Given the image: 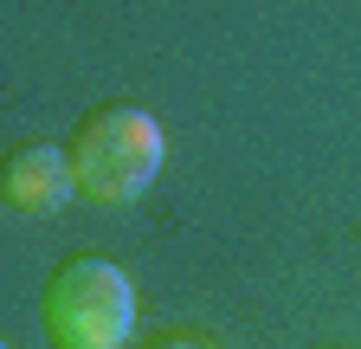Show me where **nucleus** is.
Returning <instances> with one entry per match:
<instances>
[{"label": "nucleus", "mask_w": 361, "mask_h": 349, "mask_svg": "<svg viewBox=\"0 0 361 349\" xmlns=\"http://www.w3.org/2000/svg\"><path fill=\"white\" fill-rule=\"evenodd\" d=\"M65 162L84 201L97 207H123L135 194H149V182L168 162V136L142 104H97L71 136H65Z\"/></svg>", "instance_id": "1"}, {"label": "nucleus", "mask_w": 361, "mask_h": 349, "mask_svg": "<svg viewBox=\"0 0 361 349\" xmlns=\"http://www.w3.org/2000/svg\"><path fill=\"white\" fill-rule=\"evenodd\" d=\"M135 330V285L110 259H65L45 278V336L59 349H123Z\"/></svg>", "instance_id": "2"}, {"label": "nucleus", "mask_w": 361, "mask_h": 349, "mask_svg": "<svg viewBox=\"0 0 361 349\" xmlns=\"http://www.w3.org/2000/svg\"><path fill=\"white\" fill-rule=\"evenodd\" d=\"M71 194H78V182H71V162H65L59 143H20V149H7V162H0V207H7V213L45 220V213H59Z\"/></svg>", "instance_id": "3"}, {"label": "nucleus", "mask_w": 361, "mask_h": 349, "mask_svg": "<svg viewBox=\"0 0 361 349\" xmlns=\"http://www.w3.org/2000/svg\"><path fill=\"white\" fill-rule=\"evenodd\" d=\"M155 349H200V343H188V336H161Z\"/></svg>", "instance_id": "4"}, {"label": "nucleus", "mask_w": 361, "mask_h": 349, "mask_svg": "<svg viewBox=\"0 0 361 349\" xmlns=\"http://www.w3.org/2000/svg\"><path fill=\"white\" fill-rule=\"evenodd\" d=\"M0 349H7V343H0Z\"/></svg>", "instance_id": "5"}]
</instances>
